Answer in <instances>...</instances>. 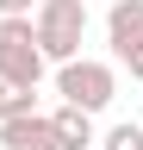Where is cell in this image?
Wrapping results in <instances>:
<instances>
[{
    "label": "cell",
    "instance_id": "cell-3",
    "mask_svg": "<svg viewBox=\"0 0 143 150\" xmlns=\"http://www.w3.org/2000/svg\"><path fill=\"white\" fill-rule=\"evenodd\" d=\"M56 94H62V100H75V106H87V112H100V106H112L118 75H112V63L68 56V63H56Z\"/></svg>",
    "mask_w": 143,
    "mask_h": 150
},
{
    "label": "cell",
    "instance_id": "cell-1",
    "mask_svg": "<svg viewBox=\"0 0 143 150\" xmlns=\"http://www.w3.org/2000/svg\"><path fill=\"white\" fill-rule=\"evenodd\" d=\"M31 31H38L44 63H68V56H81V38H87V0H38Z\"/></svg>",
    "mask_w": 143,
    "mask_h": 150
},
{
    "label": "cell",
    "instance_id": "cell-7",
    "mask_svg": "<svg viewBox=\"0 0 143 150\" xmlns=\"http://www.w3.org/2000/svg\"><path fill=\"white\" fill-rule=\"evenodd\" d=\"M19 112H38V88L0 81V119H19Z\"/></svg>",
    "mask_w": 143,
    "mask_h": 150
},
{
    "label": "cell",
    "instance_id": "cell-4",
    "mask_svg": "<svg viewBox=\"0 0 143 150\" xmlns=\"http://www.w3.org/2000/svg\"><path fill=\"white\" fill-rule=\"evenodd\" d=\"M0 144L6 150H62L50 131V112H19V119H0Z\"/></svg>",
    "mask_w": 143,
    "mask_h": 150
},
{
    "label": "cell",
    "instance_id": "cell-8",
    "mask_svg": "<svg viewBox=\"0 0 143 150\" xmlns=\"http://www.w3.org/2000/svg\"><path fill=\"white\" fill-rule=\"evenodd\" d=\"M100 150H143V125H137V119H118V125L100 138Z\"/></svg>",
    "mask_w": 143,
    "mask_h": 150
},
{
    "label": "cell",
    "instance_id": "cell-2",
    "mask_svg": "<svg viewBox=\"0 0 143 150\" xmlns=\"http://www.w3.org/2000/svg\"><path fill=\"white\" fill-rule=\"evenodd\" d=\"M0 81H19V88L44 81V50H38V31H31V13L0 19Z\"/></svg>",
    "mask_w": 143,
    "mask_h": 150
},
{
    "label": "cell",
    "instance_id": "cell-9",
    "mask_svg": "<svg viewBox=\"0 0 143 150\" xmlns=\"http://www.w3.org/2000/svg\"><path fill=\"white\" fill-rule=\"evenodd\" d=\"M118 63H124V69H131V81H143V44H137L131 56H118Z\"/></svg>",
    "mask_w": 143,
    "mask_h": 150
},
{
    "label": "cell",
    "instance_id": "cell-6",
    "mask_svg": "<svg viewBox=\"0 0 143 150\" xmlns=\"http://www.w3.org/2000/svg\"><path fill=\"white\" fill-rule=\"evenodd\" d=\"M50 131H56V144H62V150H87V144H100L93 112H87V106H75V100H62L56 112H50Z\"/></svg>",
    "mask_w": 143,
    "mask_h": 150
},
{
    "label": "cell",
    "instance_id": "cell-5",
    "mask_svg": "<svg viewBox=\"0 0 143 150\" xmlns=\"http://www.w3.org/2000/svg\"><path fill=\"white\" fill-rule=\"evenodd\" d=\"M106 44L118 56H131L143 44V0H112V13H106Z\"/></svg>",
    "mask_w": 143,
    "mask_h": 150
},
{
    "label": "cell",
    "instance_id": "cell-10",
    "mask_svg": "<svg viewBox=\"0 0 143 150\" xmlns=\"http://www.w3.org/2000/svg\"><path fill=\"white\" fill-rule=\"evenodd\" d=\"M38 0H0V19H13V13H31Z\"/></svg>",
    "mask_w": 143,
    "mask_h": 150
},
{
    "label": "cell",
    "instance_id": "cell-11",
    "mask_svg": "<svg viewBox=\"0 0 143 150\" xmlns=\"http://www.w3.org/2000/svg\"><path fill=\"white\" fill-rule=\"evenodd\" d=\"M87 150H100V144H87Z\"/></svg>",
    "mask_w": 143,
    "mask_h": 150
}]
</instances>
